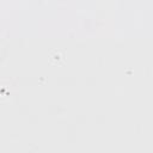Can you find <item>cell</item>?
<instances>
[{"label":"cell","mask_w":153,"mask_h":153,"mask_svg":"<svg viewBox=\"0 0 153 153\" xmlns=\"http://www.w3.org/2000/svg\"><path fill=\"white\" fill-rule=\"evenodd\" d=\"M49 61L51 65H61L65 61V51L60 49H54L49 55Z\"/></svg>","instance_id":"obj_1"}]
</instances>
